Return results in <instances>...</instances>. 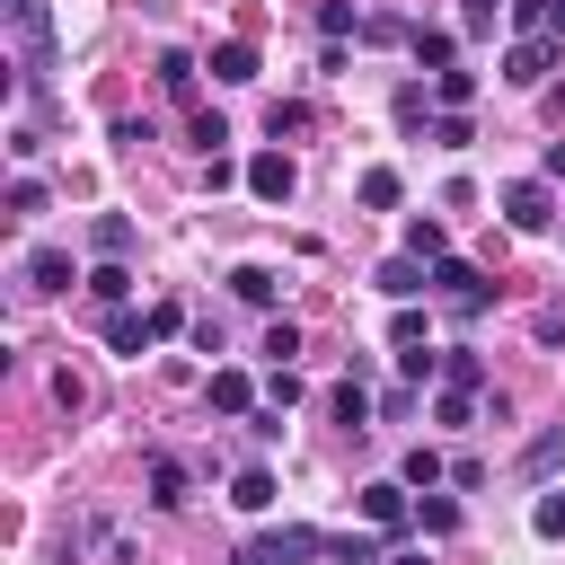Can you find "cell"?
<instances>
[{
    "mask_svg": "<svg viewBox=\"0 0 565 565\" xmlns=\"http://www.w3.org/2000/svg\"><path fill=\"white\" fill-rule=\"evenodd\" d=\"M230 565H274V556H265V547H238V556H230Z\"/></svg>",
    "mask_w": 565,
    "mask_h": 565,
    "instance_id": "obj_41",
    "label": "cell"
},
{
    "mask_svg": "<svg viewBox=\"0 0 565 565\" xmlns=\"http://www.w3.org/2000/svg\"><path fill=\"white\" fill-rule=\"evenodd\" d=\"M494 18H503V0H459V26L468 35H494Z\"/></svg>",
    "mask_w": 565,
    "mask_h": 565,
    "instance_id": "obj_34",
    "label": "cell"
},
{
    "mask_svg": "<svg viewBox=\"0 0 565 565\" xmlns=\"http://www.w3.org/2000/svg\"><path fill=\"white\" fill-rule=\"evenodd\" d=\"M230 503H238V512H265V503H274V477H265V468H238Z\"/></svg>",
    "mask_w": 565,
    "mask_h": 565,
    "instance_id": "obj_23",
    "label": "cell"
},
{
    "mask_svg": "<svg viewBox=\"0 0 565 565\" xmlns=\"http://www.w3.org/2000/svg\"><path fill=\"white\" fill-rule=\"evenodd\" d=\"M194 141H203V150H221V141H230V124H221L212 106H194Z\"/></svg>",
    "mask_w": 565,
    "mask_h": 565,
    "instance_id": "obj_38",
    "label": "cell"
},
{
    "mask_svg": "<svg viewBox=\"0 0 565 565\" xmlns=\"http://www.w3.org/2000/svg\"><path fill=\"white\" fill-rule=\"evenodd\" d=\"M441 371H450V388H477V380H486V362H477L468 344H459V353H441Z\"/></svg>",
    "mask_w": 565,
    "mask_h": 565,
    "instance_id": "obj_32",
    "label": "cell"
},
{
    "mask_svg": "<svg viewBox=\"0 0 565 565\" xmlns=\"http://www.w3.org/2000/svg\"><path fill=\"white\" fill-rule=\"evenodd\" d=\"M212 79L221 88H247L256 79V44H212Z\"/></svg>",
    "mask_w": 565,
    "mask_h": 565,
    "instance_id": "obj_11",
    "label": "cell"
},
{
    "mask_svg": "<svg viewBox=\"0 0 565 565\" xmlns=\"http://www.w3.org/2000/svg\"><path fill=\"white\" fill-rule=\"evenodd\" d=\"M256 353H265V362H274V371H282V362H291V353H300V327H291V318H274V327H265V344H256Z\"/></svg>",
    "mask_w": 565,
    "mask_h": 565,
    "instance_id": "obj_25",
    "label": "cell"
},
{
    "mask_svg": "<svg viewBox=\"0 0 565 565\" xmlns=\"http://www.w3.org/2000/svg\"><path fill=\"white\" fill-rule=\"evenodd\" d=\"M433 141H441V150H468L477 132H468V115H459V106H441V124H433Z\"/></svg>",
    "mask_w": 565,
    "mask_h": 565,
    "instance_id": "obj_31",
    "label": "cell"
},
{
    "mask_svg": "<svg viewBox=\"0 0 565 565\" xmlns=\"http://www.w3.org/2000/svg\"><path fill=\"white\" fill-rule=\"evenodd\" d=\"M88 291H97V309H124V300H132V274H124V265L106 256V265L88 274Z\"/></svg>",
    "mask_w": 565,
    "mask_h": 565,
    "instance_id": "obj_18",
    "label": "cell"
},
{
    "mask_svg": "<svg viewBox=\"0 0 565 565\" xmlns=\"http://www.w3.org/2000/svg\"><path fill=\"white\" fill-rule=\"evenodd\" d=\"M353 26H362V18H353V0H327V9H318V35H327V44H335V35H353Z\"/></svg>",
    "mask_w": 565,
    "mask_h": 565,
    "instance_id": "obj_29",
    "label": "cell"
},
{
    "mask_svg": "<svg viewBox=\"0 0 565 565\" xmlns=\"http://www.w3.org/2000/svg\"><path fill=\"white\" fill-rule=\"evenodd\" d=\"M397 194H406V177H397V168H362V203H371V212H388Z\"/></svg>",
    "mask_w": 565,
    "mask_h": 565,
    "instance_id": "obj_21",
    "label": "cell"
},
{
    "mask_svg": "<svg viewBox=\"0 0 565 565\" xmlns=\"http://www.w3.org/2000/svg\"><path fill=\"white\" fill-rule=\"evenodd\" d=\"M106 344H115V353H150V344H159V327H150V318H132V309H106Z\"/></svg>",
    "mask_w": 565,
    "mask_h": 565,
    "instance_id": "obj_8",
    "label": "cell"
},
{
    "mask_svg": "<svg viewBox=\"0 0 565 565\" xmlns=\"http://www.w3.org/2000/svg\"><path fill=\"white\" fill-rule=\"evenodd\" d=\"M406 256H424V265H433V256H450V230H441L433 212H415V221H406Z\"/></svg>",
    "mask_w": 565,
    "mask_h": 565,
    "instance_id": "obj_15",
    "label": "cell"
},
{
    "mask_svg": "<svg viewBox=\"0 0 565 565\" xmlns=\"http://www.w3.org/2000/svg\"><path fill=\"white\" fill-rule=\"evenodd\" d=\"M291 185H300V168H291L282 150H256V159H247V194H256V203H291Z\"/></svg>",
    "mask_w": 565,
    "mask_h": 565,
    "instance_id": "obj_4",
    "label": "cell"
},
{
    "mask_svg": "<svg viewBox=\"0 0 565 565\" xmlns=\"http://www.w3.org/2000/svg\"><path fill=\"white\" fill-rule=\"evenodd\" d=\"M406 494H415L406 477H380V486H362V521H371V530H406V521H415V503H406Z\"/></svg>",
    "mask_w": 565,
    "mask_h": 565,
    "instance_id": "obj_3",
    "label": "cell"
},
{
    "mask_svg": "<svg viewBox=\"0 0 565 565\" xmlns=\"http://www.w3.org/2000/svg\"><path fill=\"white\" fill-rule=\"evenodd\" d=\"M433 415H441V424H468V415H477V388H441Z\"/></svg>",
    "mask_w": 565,
    "mask_h": 565,
    "instance_id": "obj_33",
    "label": "cell"
},
{
    "mask_svg": "<svg viewBox=\"0 0 565 565\" xmlns=\"http://www.w3.org/2000/svg\"><path fill=\"white\" fill-rule=\"evenodd\" d=\"M88 238H97V256H124V247H132V221H124V212H106Z\"/></svg>",
    "mask_w": 565,
    "mask_h": 565,
    "instance_id": "obj_27",
    "label": "cell"
},
{
    "mask_svg": "<svg viewBox=\"0 0 565 565\" xmlns=\"http://www.w3.org/2000/svg\"><path fill=\"white\" fill-rule=\"evenodd\" d=\"M530 530H539V539H565V494H539V503H530Z\"/></svg>",
    "mask_w": 565,
    "mask_h": 565,
    "instance_id": "obj_28",
    "label": "cell"
},
{
    "mask_svg": "<svg viewBox=\"0 0 565 565\" xmlns=\"http://www.w3.org/2000/svg\"><path fill=\"white\" fill-rule=\"evenodd\" d=\"M335 565H388L380 539H335Z\"/></svg>",
    "mask_w": 565,
    "mask_h": 565,
    "instance_id": "obj_37",
    "label": "cell"
},
{
    "mask_svg": "<svg viewBox=\"0 0 565 565\" xmlns=\"http://www.w3.org/2000/svg\"><path fill=\"white\" fill-rule=\"evenodd\" d=\"M433 97H441V106H459V115H468V97H477V71H433Z\"/></svg>",
    "mask_w": 565,
    "mask_h": 565,
    "instance_id": "obj_24",
    "label": "cell"
},
{
    "mask_svg": "<svg viewBox=\"0 0 565 565\" xmlns=\"http://www.w3.org/2000/svg\"><path fill=\"white\" fill-rule=\"evenodd\" d=\"M9 18V44H18V79L44 88L53 79V0H0Z\"/></svg>",
    "mask_w": 565,
    "mask_h": 565,
    "instance_id": "obj_1",
    "label": "cell"
},
{
    "mask_svg": "<svg viewBox=\"0 0 565 565\" xmlns=\"http://www.w3.org/2000/svg\"><path fill=\"white\" fill-rule=\"evenodd\" d=\"M150 71H159V88H168V97H177V106H185V97H194V53H177V44H168V53H159V62H150Z\"/></svg>",
    "mask_w": 565,
    "mask_h": 565,
    "instance_id": "obj_14",
    "label": "cell"
},
{
    "mask_svg": "<svg viewBox=\"0 0 565 565\" xmlns=\"http://www.w3.org/2000/svg\"><path fill=\"white\" fill-rule=\"evenodd\" d=\"M539 35H556V44H565V0H539Z\"/></svg>",
    "mask_w": 565,
    "mask_h": 565,
    "instance_id": "obj_39",
    "label": "cell"
},
{
    "mask_svg": "<svg viewBox=\"0 0 565 565\" xmlns=\"http://www.w3.org/2000/svg\"><path fill=\"white\" fill-rule=\"evenodd\" d=\"M256 547H265V556H274V565H300V556H318V547H327V539H318V530H265V539H256Z\"/></svg>",
    "mask_w": 565,
    "mask_h": 565,
    "instance_id": "obj_12",
    "label": "cell"
},
{
    "mask_svg": "<svg viewBox=\"0 0 565 565\" xmlns=\"http://www.w3.org/2000/svg\"><path fill=\"white\" fill-rule=\"evenodd\" d=\"M265 406H282V415H291V406H300V380H291V362H282V371H274V380H265Z\"/></svg>",
    "mask_w": 565,
    "mask_h": 565,
    "instance_id": "obj_36",
    "label": "cell"
},
{
    "mask_svg": "<svg viewBox=\"0 0 565 565\" xmlns=\"http://www.w3.org/2000/svg\"><path fill=\"white\" fill-rule=\"evenodd\" d=\"M230 291H238L247 309H274V291H282V282H274V265H238V274H230Z\"/></svg>",
    "mask_w": 565,
    "mask_h": 565,
    "instance_id": "obj_16",
    "label": "cell"
},
{
    "mask_svg": "<svg viewBox=\"0 0 565 565\" xmlns=\"http://www.w3.org/2000/svg\"><path fill=\"white\" fill-rule=\"evenodd\" d=\"M406 44H415V62H424V71H459V44H450L441 26H415Z\"/></svg>",
    "mask_w": 565,
    "mask_h": 565,
    "instance_id": "obj_13",
    "label": "cell"
},
{
    "mask_svg": "<svg viewBox=\"0 0 565 565\" xmlns=\"http://www.w3.org/2000/svg\"><path fill=\"white\" fill-rule=\"evenodd\" d=\"M503 221H512V230H547V221H556V203H547V177H521V185H503Z\"/></svg>",
    "mask_w": 565,
    "mask_h": 565,
    "instance_id": "obj_5",
    "label": "cell"
},
{
    "mask_svg": "<svg viewBox=\"0 0 565 565\" xmlns=\"http://www.w3.org/2000/svg\"><path fill=\"white\" fill-rule=\"evenodd\" d=\"M335 424H353V433H362V424H371V388H362V380H353V371H344V380H335Z\"/></svg>",
    "mask_w": 565,
    "mask_h": 565,
    "instance_id": "obj_19",
    "label": "cell"
},
{
    "mask_svg": "<svg viewBox=\"0 0 565 565\" xmlns=\"http://www.w3.org/2000/svg\"><path fill=\"white\" fill-rule=\"evenodd\" d=\"M265 124H274V141H282V132H309V106H300V97H274Z\"/></svg>",
    "mask_w": 565,
    "mask_h": 565,
    "instance_id": "obj_30",
    "label": "cell"
},
{
    "mask_svg": "<svg viewBox=\"0 0 565 565\" xmlns=\"http://www.w3.org/2000/svg\"><path fill=\"white\" fill-rule=\"evenodd\" d=\"M26 291H71V247H26Z\"/></svg>",
    "mask_w": 565,
    "mask_h": 565,
    "instance_id": "obj_6",
    "label": "cell"
},
{
    "mask_svg": "<svg viewBox=\"0 0 565 565\" xmlns=\"http://www.w3.org/2000/svg\"><path fill=\"white\" fill-rule=\"evenodd\" d=\"M415 530H424V539H450V530H459V503L424 486V503H415Z\"/></svg>",
    "mask_w": 565,
    "mask_h": 565,
    "instance_id": "obj_17",
    "label": "cell"
},
{
    "mask_svg": "<svg viewBox=\"0 0 565 565\" xmlns=\"http://www.w3.org/2000/svg\"><path fill=\"white\" fill-rule=\"evenodd\" d=\"M212 415H256V380L247 371H212Z\"/></svg>",
    "mask_w": 565,
    "mask_h": 565,
    "instance_id": "obj_9",
    "label": "cell"
},
{
    "mask_svg": "<svg viewBox=\"0 0 565 565\" xmlns=\"http://www.w3.org/2000/svg\"><path fill=\"white\" fill-rule=\"evenodd\" d=\"M433 362H441V353H415V344H397V371H406V388H424V380H433Z\"/></svg>",
    "mask_w": 565,
    "mask_h": 565,
    "instance_id": "obj_35",
    "label": "cell"
},
{
    "mask_svg": "<svg viewBox=\"0 0 565 565\" xmlns=\"http://www.w3.org/2000/svg\"><path fill=\"white\" fill-rule=\"evenodd\" d=\"M556 459H565V424H547V433H539V441L521 450V477H547Z\"/></svg>",
    "mask_w": 565,
    "mask_h": 565,
    "instance_id": "obj_20",
    "label": "cell"
},
{
    "mask_svg": "<svg viewBox=\"0 0 565 565\" xmlns=\"http://www.w3.org/2000/svg\"><path fill=\"white\" fill-rule=\"evenodd\" d=\"M388 565H424V556H388Z\"/></svg>",
    "mask_w": 565,
    "mask_h": 565,
    "instance_id": "obj_42",
    "label": "cell"
},
{
    "mask_svg": "<svg viewBox=\"0 0 565 565\" xmlns=\"http://www.w3.org/2000/svg\"><path fill=\"white\" fill-rule=\"evenodd\" d=\"M185 486H194V477H185V459H168V450H159V459H150V503H159V512H177V503H185Z\"/></svg>",
    "mask_w": 565,
    "mask_h": 565,
    "instance_id": "obj_10",
    "label": "cell"
},
{
    "mask_svg": "<svg viewBox=\"0 0 565 565\" xmlns=\"http://www.w3.org/2000/svg\"><path fill=\"white\" fill-rule=\"evenodd\" d=\"M539 177H547V185L565 177V141H547V150H539Z\"/></svg>",
    "mask_w": 565,
    "mask_h": 565,
    "instance_id": "obj_40",
    "label": "cell"
},
{
    "mask_svg": "<svg viewBox=\"0 0 565 565\" xmlns=\"http://www.w3.org/2000/svg\"><path fill=\"white\" fill-rule=\"evenodd\" d=\"M35 212H44V177H18L9 185V221H35Z\"/></svg>",
    "mask_w": 565,
    "mask_h": 565,
    "instance_id": "obj_26",
    "label": "cell"
},
{
    "mask_svg": "<svg viewBox=\"0 0 565 565\" xmlns=\"http://www.w3.org/2000/svg\"><path fill=\"white\" fill-rule=\"evenodd\" d=\"M547 71H556V35H521V44H503V79H512V88H547Z\"/></svg>",
    "mask_w": 565,
    "mask_h": 565,
    "instance_id": "obj_2",
    "label": "cell"
},
{
    "mask_svg": "<svg viewBox=\"0 0 565 565\" xmlns=\"http://www.w3.org/2000/svg\"><path fill=\"white\" fill-rule=\"evenodd\" d=\"M371 282H380L388 300H415V291H433V265H424V256H388Z\"/></svg>",
    "mask_w": 565,
    "mask_h": 565,
    "instance_id": "obj_7",
    "label": "cell"
},
{
    "mask_svg": "<svg viewBox=\"0 0 565 565\" xmlns=\"http://www.w3.org/2000/svg\"><path fill=\"white\" fill-rule=\"evenodd\" d=\"M397 477H406V486H441V450H433V441H415V450L397 459Z\"/></svg>",
    "mask_w": 565,
    "mask_h": 565,
    "instance_id": "obj_22",
    "label": "cell"
}]
</instances>
